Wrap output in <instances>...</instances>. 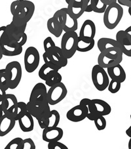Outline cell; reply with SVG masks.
Instances as JSON below:
<instances>
[{"label":"cell","instance_id":"obj_1","mask_svg":"<svg viewBox=\"0 0 131 149\" xmlns=\"http://www.w3.org/2000/svg\"><path fill=\"white\" fill-rule=\"evenodd\" d=\"M34 3L29 0H22L12 14V23L17 26L28 24L34 14Z\"/></svg>","mask_w":131,"mask_h":149},{"label":"cell","instance_id":"obj_2","mask_svg":"<svg viewBox=\"0 0 131 149\" xmlns=\"http://www.w3.org/2000/svg\"><path fill=\"white\" fill-rule=\"evenodd\" d=\"M123 53L119 47H113L105 50L99 54L98 65L107 68L121 64L123 61Z\"/></svg>","mask_w":131,"mask_h":149},{"label":"cell","instance_id":"obj_3","mask_svg":"<svg viewBox=\"0 0 131 149\" xmlns=\"http://www.w3.org/2000/svg\"><path fill=\"white\" fill-rule=\"evenodd\" d=\"M123 16V9L121 5L115 3L107 7L104 13L103 21L107 29L113 30L119 24Z\"/></svg>","mask_w":131,"mask_h":149},{"label":"cell","instance_id":"obj_4","mask_svg":"<svg viewBox=\"0 0 131 149\" xmlns=\"http://www.w3.org/2000/svg\"><path fill=\"white\" fill-rule=\"evenodd\" d=\"M79 36L76 32L64 33L61 40V49L68 59L73 57L77 51V43Z\"/></svg>","mask_w":131,"mask_h":149},{"label":"cell","instance_id":"obj_5","mask_svg":"<svg viewBox=\"0 0 131 149\" xmlns=\"http://www.w3.org/2000/svg\"><path fill=\"white\" fill-rule=\"evenodd\" d=\"M92 81L98 91H103L107 88L110 84L109 76L105 68L99 65H96L92 69Z\"/></svg>","mask_w":131,"mask_h":149},{"label":"cell","instance_id":"obj_6","mask_svg":"<svg viewBox=\"0 0 131 149\" xmlns=\"http://www.w3.org/2000/svg\"><path fill=\"white\" fill-rule=\"evenodd\" d=\"M6 70L9 78V89H16L19 86L22 79V70L21 65L18 61H12L6 65Z\"/></svg>","mask_w":131,"mask_h":149},{"label":"cell","instance_id":"obj_7","mask_svg":"<svg viewBox=\"0 0 131 149\" xmlns=\"http://www.w3.org/2000/svg\"><path fill=\"white\" fill-rule=\"evenodd\" d=\"M43 58L45 63H51L59 69L66 67L68 65V58L64 55L61 47L56 46L49 53L44 52Z\"/></svg>","mask_w":131,"mask_h":149},{"label":"cell","instance_id":"obj_8","mask_svg":"<svg viewBox=\"0 0 131 149\" xmlns=\"http://www.w3.org/2000/svg\"><path fill=\"white\" fill-rule=\"evenodd\" d=\"M40 61V53L36 48L31 46L26 49L24 56V63L25 70L27 72H34L39 66Z\"/></svg>","mask_w":131,"mask_h":149},{"label":"cell","instance_id":"obj_9","mask_svg":"<svg viewBox=\"0 0 131 149\" xmlns=\"http://www.w3.org/2000/svg\"><path fill=\"white\" fill-rule=\"evenodd\" d=\"M67 94V88L62 81L50 87V89L47 91V101L49 104L50 105L57 104L65 98Z\"/></svg>","mask_w":131,"mask_h":149},{"label":"cell","instance_id":"obj_10","mask_svg":"<svg viewBox=\"0 0 131 149\" xmlns=\"http://www.w3.org/2000/svg\"><path fill=\"white\" fill-rule=\"evenodd\" d=\"M27 109L32 116L39 120L40 118L48 117L51 112L50 104L48 101L43 102H32L28 101L27 102Z\"/></svg>","mask_w":131,"mask_h":149},{"label":"cell","instance_id":"obj_11","mask_svg":"<svg viewBox=\"0 0 131 149\" xmlns=\"http://www.w3.org/2000/svg\"><path fill=\"white\" fill-rule=\"evenodd\" d=\"M0 46L2 49L4 56H15L20 55L23 51L22 46L16 41L7 39L3 36Z\"/></svg>","mask_w":131,"mask_h":149},{"label":"cell","instance_id":"obj_12","mask_svg":"<svg viewBox=\"0 0 131 149\" xmlns=\"http://www.w3.org/2000/svg\"><path fill=\"white\" fill-rule=\"evenodd\" d=\"M68 11L76 19L80 18L86 11L90 0H65Z\"/></svg>","mask_w":131,"mask_h":149},{"label":"cell","instance_id":"obj_13","mask_svg":"<svg viewBox=\"0 0 131 149\" xmlns=\"http://www.w3.org/2000/svg\"><path fill=\"white\" fill-rule=\"evenodd\" d=\"M88 114V109L86 106L78 104L69 110L66 118L68 120L72 122H79L84 120Z\"/></svg>","mask_w":131,"mask_h":149},{"label":"cell","instance_id":"obj_14","mask_svg":"<svg viewBox=\"0 0 131 149\" xmlns=\"http://www.w3.org/2000/svg\"><path fill=\"white\" fill-rule=\"evenodd\" d=\"M18 100L13 94H6L2 103L3 113L14 118L16 116L18 109Z\"/></svg>","mask_w":131,"mask_h":149},{"label":"cell","instance_id":"obj_15","mask_svg":"<svg viewBox=\"0 0 131 149\" xmlns=\"http://www.w3.org/2000/svg\"><path fill=\"white\" fill-rule=\"evenodd\" d=\"M29 101L35 103L48 101L47 87L44 84L37 83L35 85L31 91Z\"/></svg>","mask_w":131,"mask_h":149},{"label":"cell","instance_id":"obj_16","mask_svg":"<svg viewBox=\"0 0 131 149\" xmlns=\"http://www.w3.org/2000/svg\"><path fill=\"white\" fill-rule=\"evenodd\" d=\"M116 40L123 55L131 57V36L125 30H119L116 34Z\"/></svg>","mask_w":131,"mask_h":149},{"label":"cell","instance_id":"obj_17","mask_svg":"<svg viewBox=\"0 0 131 149\" xmlns=\"http://www.w3.org/2000/svg\"><path fill=\"white\" fill-rule=\"evenodd\" d=\"M96 26L92 20L87 19L81 26L79 37L85 40L94 39L96 35Z\"/></svg>","mask_w":131,"mask_h":149},{"label":"cell","instance_id":"obj_18","mask_svg":"<svg viewBox=\"0 0 131 149\" xmlns=\"http://www.w3.org/2000/svg\"><path fill=\"white\" fill-rule=\"evenodd\" d=\"M43 130L42 139L43 141L47 143L55 141H60L64 135L62 129L58 126L53 127H48Z\"/></svg>","mask_w":131,"mask_h":149},{"label":"cell","instance_id":"obj_19","mask_svg":"<svg viewBox=\"0 0 131 149\" xmlns=\"http://www.w3.org/2000/svg\"><path fill=\"white\" fill-rule=\"evenodd\" d=\"M16 120L11 116L3 114L0 118V137H4L15 127Z\"/></svg>","mask_w":131,"mask_h":149},{"label":"cell","instance_id":"obj_20","mask_svg":"<svg viewBox=\"0 0 131 149\" xmlns=\"http://www.w3.org/2000/svg\"><path fill=\"white\" fill-rule=\"evenodd\" d=\"M20 130L23 132H30L33 131L34 128V117L30 113L27 111L22 117L18 120Z\"/></svg>","mask_w":131,"mask_h":149},{"label":"cell","instance_id":"obj_21","mask_svg":"<svg viewBox=\"0 0 131 149\" xmlns=\"http://www.w3.org/2000/svg\"><path fill=\"white\" fill-rule=\"evenodd\" d=\"M107 69L108 76L112 79L117 80L121 83H123L125 81L127 75H126L125 70L121 65V64L112 66V67L107 68Z\"/></svg>","mask_w":131,"mask_h":149},{"label":"cell","instance_id":"obj_22","mask_svg":"<svg viewBox=\"0 0 131 149\" xmlns=\"http://www.w3.org/2000/svg\"><path fill=\"white\" fill-rule=\"evenodd\" d=\"M59 70L60 69L56 67L53 64L51 63H45L40 68L38 75H39L40 78L42 79V80L45 81L47 80L49 77H50L56 72H58Z\"/></svg>","mask_w":131,"mask_h":149},{"label":"cell","instance_id":"obj_23","mask_svg":"<svg viewBox=\"0 0 131 149\" xmlns=\"http://www.w3.org/2000/svg\"><path fill=\"white\" fill-rule=\"evenodd\" d=\"M95 110L99 115L107 116L112 112L111 106L104 100L102 99H92Z\"/></svg>","mask_w":131,"mask_h":149},{"label":"cell","instance_id":"obj_24","mask_svg":"<svg viewBox=\"0 0 131 149\" xmlns=\"http://www.w3.org/2000/svg\"><path fill=\"white\" fill-rule=\"evenodd\" d=\"M47 26L49 32L56 38L60 37L62 33L64 31L62 25L53 17L47 20Z\"/></svg>","mask_w":131,"mask_h":149},{"label":"cell","instance_id":"obj_25","mask_svg":"<svg viewBox=\"0 0 131 149\" xmlns=\"http://www.w3.org/2000/svg\"><path fill=\"white\" fill-rule=\"evenodd\" d=\"M78 28V19L74 17L70 12L68 9L66 13V17L65 22L64 23L63 30L65 32H76Z\"/></svg>","mask_w":131,"mask_h":149},{"label":"cell","instance_id":"obj_26","mask_svg":"<svg viewBox=\"0 0 131 149\" xmlns=\"http://www.w3.org/2000/svg\"><path fill=\"white\" fill-rule=\"evenodd\" d=\"M97 47L98 48L100 52H102V51L113 47L120 48L119 43L116 40L109 38H102L99 39L97 42Z\"/></svg>","mask_w":131,"mask_h":149},{"label":"cell","instance_id":"obj_27","mask_svg":"<svg viewBox=\"0 0 131 149\" xmlns=\"http://www.w3.org/2000/svg\"><path fill=\"white\" fill-rule=\"evenodd\" d=\"M107 7L106 5L102 3L101 0H90L85 12L93 11L96 13H104Z\"/></svg>","mask_w":131,"mask_h":149},{"label":"cell","instance_id":"obj_28","mask_svg":"<svg viewBox=\"0 0 131 149\" xmlns=\"http://www.w3.org/2000/svg\"><path fill=\"white\" fill-rule=\"evenodd\" d=\"M95 45V41L94 39L85 40L78 38V43H77V51L79 52H88L94 48Z\"/></svg>","mask_w":131,"mask_h":149},{"label":"cell","instance_id":"obj_29","mask_svg":"<svg viewBox=\"0 0 131 149\" xmlns=\"http://www.w3.org/2000/svg\"><path fill=\"white\" fill-rule=\"evenodd\" d=\"M79 104L84 105V106H86L87 107V109H88V114H87V118H88L91 121H94L97 116L99 115L96 112V110H95L94 104L92 102V99L88 98L83 99H81Z\"/></svg>","mask_w":131,"mask_h":149},{"label":"cell","instance_id":"obj_30","mask_svg":"<svg viewBox=\"0 0 131 149\" xmlns=\"http://www.w3.org/2000/svg\"><path fill=\"white\" fill-rule=\"evenodd\" d=\"M0 89L4 91L9 89V78L6 68L0 69Z\"/></svg>","mask_w":131,"mask_h":149},{"label":"cell","instance_id":"obj_31","mask_svg":"<svg viewBox=\"0 0 131 149\" xmlns=\"http://www.w3.org/2000/svg\"><path fill=\"white\" fill-rule=\"evenodd\" d=\"M60 120V116L59 112L56 110H51L49 115V127H57Z\"/></svg>","mask_w":131,"mask_h":149},{"label":"cell","instance_id":"obj_32","mask_svg":"<svg viewBox=\"0 0 131 149\" xmlns=\"http://www.w3.org/2000/svg\"><path fill=\"white\" fill-rule=\"evenodd\" d=\"M62 76L58 72H56L52 74L50 77H49L47 80L45 81V84L50 87L55 86V84L60 83L62 81Z\"/></svg>","mask_w":131,"mask_h":149},{"label":"cell","instance_id":"obj_33","mask_svg":"<svg viewBox=\"0 0 131 149\" xmlns=\"http://www.w3.org/2000/svg\"><path fill=\"white\" fill-rule=\"evenodd\" d=\"M24 139L20 137H16L11 140L5 147V149H22Z\"/></svg>","mask_w":131,"mask_h":149},{"label":"cell","instance_id":"obj_34","mask_svg":"<svg viewBox=\"0 0 131 149\" xmlns=\"http://www.w3.org/2000/svg\"><path fill=\"white\" fill-rule=\"evenodd\" d=\"M94 122V125L97 130L98 131L104 130L106 127L107 122L106 118H104V116L98 115L97 116L93 121Z\"/></svg>","mask_w":131,"mask_h":149},{"label":"cell","instance_id":"obj_35","mask_svg":"<svg viewBox=\"0 0 131 149\" xmlns=\"http://www.w3.org/2000/svg\"><path fill=\"white\" fill-rule=\"evenodd\" d=\"M67 11H68L67 7H64V8H62L58 10L57 11L55 12V13L53 15V17H55V19L57 20L62 25V26H64V22H65Z\"/></svg>","mask_w":131,"mask_h":149},{"label":"cell","instance_id":"obj_36","mask_svg":"<svg viewBox=\"0 0 131 149\" xmlns=\"http://www.w3.org/2000/svg\"><path fill=\"white\" fill-rule=\"evenodd\" d=\"M121 84L120 81L117 80H115V79H112L110 81L109 86L107 87V89L112 94L117 93V92H119L121 87Z\"/></svg>","mask_w":131,"mask_h":149},{"label":"cell","instance_id":"obj_37","mask_svg":"<svg viewBox=\"0 0 131 149\" xmlns=\"http://www.w3.org/2000/svg\"><path fill=\"white\" fill-rule=\"evenodd\" d=\"M28 111L27 109V103H25L24 102H18V109L17 112L15 116V119L16 121H18L20 117H22L26 112Z\"/></svg>","mask_w":131,"mask_h":149},{"label":"cell","instance_id":"obj_38","mask_svg":"<svg viewBox=\"0 0 131 149\" xmlns=\"http://www.w3.org/2000/svg\"><path fill=\"white\" fill-rule=\"evenodd\" d=\"M56 45L52 38L47 37L45 38L43 42V47H44L45 52L49 53L51 51H53Z\"/></svg>","mask_w":131,"mask_h":149},{"label":"cell","instance_id":"obj_39","mask_svg":"<svg viewBox=\"0 0 131 149\" xmlns=\"http://www.w3.org/2000/svg\"><path fill=\"white\" fill-rule=\"evenodd\" d=\"M48 149H68V148L59 141H55L48 143Z\"/></svg>","mask_w":131,"mask_h":149},{"label":"cell","instance_id":"obj_40","mask_svg":"<svg viewBox=\"0 0 131 149\" xmlns=\"http://www.w3.org/2000/svg\"><path fill=\"white\" fill-rule=\"evenodd\" d=\"M35 145L31 138H27L24 139L23 142V148L22 149H35Z\"/></svg>","mask_w":131,"mask_h":149},{"label":"cell","instance_id":"obj_41","mask_svg":"<svg viewBox=\"0 0 131 149\" xmlns=\"http://www.w3.org/2000/svg\"><path fill=\"white\" fill-rule=\"evenodd\" d=\"M37 120L38 122V124H39V125H40V127L42 128V130L45 129V128L49 127V116L40 118V119Z\"/></svg>","mask_w":131,"mask_h":149},{"label":"cell","instance_id":"obj_42","mask_svg":"<svg viewBox=\"0 0 131 149\" xmlns=\"http://www.w3.org/2000/svg\"><path fill=\"white\" fill-rule=\"evenodd\" d=\"M6 94V91H4L2 90L1 89H0V118H1L4 114L3 107H2V103H3V99Z\"/></svg>","mask_w":131,"mask_h":149},{"label":"cell","instance_id":"obj_43","mask_svg":"<svg viewBox=\"0 0 131 149\" xmlns=\"http://www.w3.org/2000/svg\"><path fill=\"white\" fill-rule=\"evenodd\" d=\"M21 1L22 0H16V1H12L11 3V7H10V11H11V13L12 15L14 13L15 9H16L17 6H19V4L20 3Z\"/></svg>","mask_w":131,"mask_h":149},{"label":"cell","instance_id":"obj_44","mask_svg":"<svg viewBox=\"0 0 131 149\" xmlns=\"http://www.w3.org/2000/svg\"><path fill=\"white\" fill-rule=\"evenodd\" d=\"M27 40H28L27 34H26V33H24L22 36L20 37L19 40L18 41V43H19L20 45L22 46V47H23V46H24L26 44V43Z\"/></svg>","mask_w":131,"mask_h":149},{"label":"cell","instance_id":"obj_45","mask_svg":"<svg viewBox=\"0 0 131 149\" xmlns=\"http://www.w3.org/2000/svg\"><path fill=\"white\" fill-rule=\"evenodd\" d=\"M118 3L122 6H127L128 7H131V0H117Z\"/></svg>","mask_w":131,"mask_h":149},{"label":"cell","instance_id":"obj_46","mask_svg":"<svg viewBox=\"0 0 131 149\" xmlns=\"http://www.w3.org/2000/svg\"><path fill=\"white\" fill-rule=\"evenodd\" d=\"M101 1L105 5H106L107 6H108L112 4L117 3V0H101Z\"/></svg>","mask_w":131,"mask_h":149},{"label":"cell","instance_id":"obj_47","mask_svg":"<svg viewBox=\"0 0 131 149\" xmlns=\"http://www.w3.org/2000/svg\"><path fill=\"white\" fill-rule=\"evenodd\" d=\"M6 26H3L0 27V44H1L2 38H3V36L6 31Z\"/></svg>","mask_w":131,"mask_h":149},{"label":"cell","instance_id":"obj_48","mask_svg":"<svg viewBox=\"0 0 131 149\" xmlns=\"http://www.w3.org/2000/svg\"><path fill=\"white\" fill-rule=\"evenodd\" d=\"M126 134H127V135L130 138L131 137V125L126 130Z\"/></svg>","mask_w":131,"mask_h":149},{"label":"cell","instance_id":"obj_49","mask_svg":"<svg viewBox=\"0 0 131 149\" xmlns=\"http://www.w3.org/2000/svg\"><path fill=\"white\" fill-rule=\"evenodd\" d=\"M125 31L127 33V34H129L131 36V26H130L129 27H128L127 29H126Z\"/></svg>","mask_w":131,"mask_h":149},{"label":"cell","instance_id":"obj_50","mask_svg":"<svg viewBox=\"0 0 131 149\" xmlns=\"http://www.w3.org/2000/svg\"><path fill=\"white\" fill-rule=\"evenodd\" d=\"M3 56V51H2V49L1 47V46H0V60L2 58Z\"/></svg>","mask_w":131,"mask_h":149},{"label":"cell","instance_id":"obj_51","mask_svg":"<svg viewBox=\"0 0 131 149\" xmlns=\"http://www.w3.org/2000/svg\"><path fill=\"white\" fill-rule=\"evenodd\" d=\"M128 148L131 149V137L129 141H128Z\"/></svg>","mask_w":131,"mask_h":149},{"label":"cell","instance_id":"obj_52","mask_svg":"<svg viewBox=\"0 0 131 149\" xmlns=\"http://www.w3.org/2000/svg\"><path fill=\"white\" fill-rule=\"evenodd\" d=\"M128 13H129V15H130V17H131V7H128Z\"/></svg>","mask_w":131,"mask_h":149},{"label":"cell","instance_id":"obj_53","mask_svg":"<svg viewBox=\"0 0 131 149\" xmlns=\"http://www.w3.org/2000/svg\"><path fill=\"white\" fill-rule=\"evenodd\" d=\"M130 120H131V114H130Z\"/></svg>","mask_w":131,"mask_h":149}]
</instances>
